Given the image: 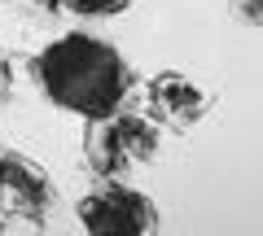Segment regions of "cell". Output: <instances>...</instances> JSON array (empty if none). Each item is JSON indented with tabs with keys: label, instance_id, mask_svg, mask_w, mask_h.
<instances>
[{
	"label": "cell",
	"instance_id": "6da1fadb",
	"mask_svg": "<svg viewBox=\"0 0 263 236\" xmlns=\"http://www.w3.org/2000/svg\"><path fill=\"white\" fill-rule=\"evenodd\" d=\"M31 70H35L40 92L57 110L79 114V118H101V114L119 110L132 92V70L123 53L88 31H70V35L53 39L31 61Z\"/></svg>",
	"mask_w": 263,
	"mask_h": 236
},
{
	"label": "cell",
	"instance_id": "7a4b0ae2",
	"mask_svg": "<svg viewBox=\"0 0 263 236\" xmlns=\"http://www.w3.org/2000/svg\"><path fill=\"white\" fill-rule=\"evenodd\" d=\"M84 158L101 180H123L136 166L158 158V123L145 110L141 114L110 110L101 118H88Z\"/></svg>",
	"mask_w": 263,
	"mask_h": 236
},
{
	"label": "cell",
	"instance_id": "3957f363",
	"mask_svg": "<svg viewBox=\"0 0 263 236\" xmlns=\"http://www.w3.org/2000/svg\"><path fill=\"white\" fill-rule=\"evenodd\" d=\"M79 223L92 236H145L158 232V210L145 192L123 180H105L79 201Z\"/></svg>",
	"mask_w": 263,
	"mask_h": 236
},
{
	"label": "cell",
	"instance_id": "277c9868",
	"mask_svg": "<svg viewBox=\"0 0 263 236\" xmlns=\"http://www.w3.org/2000/svg\"><path fill=\"white\" fill-rule=\"evenodd\" d=\"M141 110L158 123V132H189V127H197L206 118L211 92L197 88L193 79L180 75V70H162V75H154L149 83H145V105Z\"/></svg>",
	"mask_w": 263,
	"mask_h": 236
},
{
	"label": "cell",
	"instance_id": "5b68a950",
	"mask_svg": "<svg viewBox=\"0 0 263 236\" xmlns=\"http://www.w3.org/2000/svg\"><path fill=\"white\" fill-rule=\"evenodd\" d=\"M70 13H79V18H114V13H123L132 5V0H62Z\"/></svg>",
	"mask_w": 263,
	"mask_h": 236
},
{
	"label": "cell",
	"instance_id": "8992f818",
	"mask_svg": "<svg viewBox=\"0 0 263 236\" xmlns=\"http://www.w3.org/2000/svg\"><path fill=\"white\" fill-rule=\"evenodd\" d=\"M228 9L241 27H263V0H228Z\"/></svg>",
	"mask_w": 263,
	"mask_h": 236
}]
</instances>
